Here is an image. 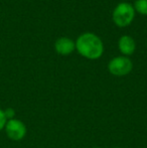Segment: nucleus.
<instances>
[{
	"instance_id": "nucleus-9",
	"label": "nucleus",
	"mask_w": 147,
	"mask_h": 148,
	"mask_svg": "<svg viewBox=\"0 0 147 148\" xmlns=\"http://www.w3.org/2000/svg\"><path fill=\"white\" fill-rule=\"evenodd\" d=\"M4 111V114H5L6 118H7V121L8 120H11V119H14V115H15V111H14V109H12V108H7L6 110H3Z\"/></svg>"
},
{
	"instance_id": "nucleus-6",
	"label": "nucleus",
	"mask_w": 147,
	"mask_h": 148,
	"mask_svg": "<svg viewBox=\"0 0 147 148\" xmlns=\"http://www.w3.org/2000/svg\"><path fill=\"white\" fill-rule=\"evenodd\" d=\"M135 41L129 35H124L119 40V49L123 55L130 56L135 51Z\"/></svg>"
},
{
	"instance_id": "nucleus-8",
	"label": "nucleus",
	"mask_w": 147,
	"mask_h": 148,
	"mask_svg": "<svg viewBox=\"0 0 147 148\" xmlns=\"http://www.w3.org/2000/svg\"><path fill=\"white\" fill-rule=\"evenodd\" d=\"M6 122H7V118H6L5 114H4V111L2 109H0V131L2 129H4Z\"/></svg>"
},
{
	"instance_id": "nucleus-7",
	"label": "nucleus",
	"mask_w": 147,
	"mask_h": 148,
	"mask_svg": "<svg viewBox=\"0 0 147 148\" xmlns=\"http://www.w3.org/2000/svg\"><path fill=\"white\" fill-rule=\"evenodd\" d=\"M134 6L140 14L147 15V0H136Z\"/></svg>"
},
{
	"instance_id": "nucleus-10",
	"label": "nucleus",
	"mask_w": 147,
	"mask_h": 148,
	"mask_svg": "<svg viewBox=\"0 0 147 148\" xmlns=\"http://www.w3.org/2000/svg\"><path fill=\"white\" fill-rule=\"evenodd\" d=\"M94 148H100V147H94Z\"/></svg>"
},
{
	"instance_id": "nucleus-3",
	"label": "nucleus",
	"mask_w": 147,
	"mask_h": 148,
	"mask_svg": "<svg viewBox=\"0 0 147 148\" xmlns=\"http://www.w3.org/2000/svg\"><path fill=\"white\" fill-rule=\"evenodd\" d=\"M133 64L126 57H117L109 62L108 69L109 72L114 76L122 77L128 75L132 71Z\"/></svg>"
},
{
	"instance_id": "nucleus-11",
	"label": "nucleus",
	"mask_w": 147,
	"mask_h": 148,
	"mask_svg": "<svg viewBox=\"0 0 147 148\" xmlns=\"http://www.w3.org/2000/svg\"><path fill=\"white\" fill-rule=\"evenodd\" d=\"M115 148H120V147H115Z\"/></svg>"
},
{
	"instance_id": "nucleus-5",
	"label": "nucleus",
	"mask_w": 147,
	"mask_h": 148,
	"mask_svg": "<svg viewBox=\"0 0 147 148\" xmlns=\"http://www.w3.org/2000/svg\"><path fill=\"white\" fill-rule=\"evenodd\" d=\"M55 47L57 53H59L62 56H68L73 53L74 49H76V43L71 38L61 37V38H59L55 41Z\"/></svg>"
},
{
	"instance_id": "nucleus-2",
	"label": "nucleus",
	"mask_w": 147,
	"mask_h": 148,
	"mask_svg": "<svg viewBox=\"0 0 147 148\" xmlns=\"http://www.w3.org/2000/svg\"><path fill=\"white\" fill-rule=\"evenodd\" d=\"M134 8L130 3L122 2L113 11V20L118 26H127L134 18Z\"/></svg>"
},
{
	"instance_id": "nucleus-4",
	"label": "nucleus",
	"mask_w": 147,
	"mask_h": 148,
	"mask_svg": "<svg viewBox=\"0 0 147 148\" xmlns=\"http://www.w3.org/2000/svg\"><path fill=\"white\" fill-rule=\"evenodd\" d=\"M8 138L13 141H20L26 135V126L22 121L18 119H11L6 122L4 127Z\"/></svg>"
},
{
	"instance_id": "nucleus-1",
	"label": "nucleus",
	"mask_w": 147,
	"mask_h": 148,
	"mask_svg": "<svg viewBox=\"0 0 147 148\" xmlns=\"http://www.w3.org/2000/svg\"><path fill=\"white\" fill-rule=\"evenodd\" d=\"M76 49L83 56L90 60H96L102 56L104 47L103 42L97 35L87 32L80 35L77 39Z\"/></svg>"
}]
</instances>
